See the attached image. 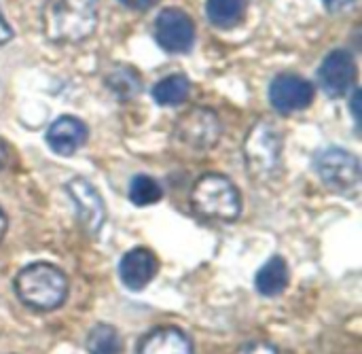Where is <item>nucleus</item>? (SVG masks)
I'll return each mask as SVG.
<instances>
[{"mask_svg": "<svg viewBox=\"0 0 362 354\" xmlns=\"http://www.w3.org/2000/svg\"><path fill=\"white\" fill-rule=\"evenodd\" d=\"M40 21L51 42H81L98 28V0H45Z\"/></svg>", "mask_w": 362, "mask_h": 354, "instance_id": "1", "label": "nucleus"}, {"mask_svg": "<svg viewBox=\"0 0 362 354\" xmlns=\"http://www.w3.org/2000/svg\"><path fill=\"white\" fill-rule=\"evenodd\" d=\"M15 293L23 306L51 312L66 302L68 280L64 272L51 263H32L15 276Z\"/></svg>", "mask_w": 362, "mask_h": 354, "instance_id": "2", "label": "nucleus"}, {"mask_svg": "<svg viewBox=\"0 0 362 354\" xmlns=\"http://www.w3.org/2000/svg\"><path fill=\"white\" fill-rule=\"evenodd\" d=\"M191 206L195 215L206 221L231 223L242 212V198L238 187L227 176L208 172L193 185Z\"/></svg>", "mask_w": 362, "mask_h": 354, "instance_id": "3", "label": "nucleus"}, {"mask_svg": "<svg viewBox=\"0 0 362 354\" xmlns=\"http://www.w3.org/2000/svg\"><path fill=\"white\" fill-rule=\"evenodd\" d=\"M282 130L272 121H257L244 138V161L255 181H269L282 161Z\"/></svg>", "mask_w": 362, "mask_h": 354, "instance_id": "4", "label": "nucleus"}, {"mask_svg": "<svg viewBox=\"0 0 362 354\" xmlns=\"http://www.w3.org/2000/svg\"><path fill=\"white\" fill-rule=\"evenodd\" d=\"M314 170L320 181L335 191L356 189L361 183V161L346 149L331 147L314 157Z\"/></svg>", "mask_w": 362, "mask_h": 354, "instance_id": "5", "label": "nucleus"}, {"mask_svg": "<svg viewBox=\"0 0 362 354\" xmlns=\"http://www.w3.org/2000/svg\"><path fill=\"white\" fill-rule=\"evenodd\" d=\"M174 136L187 149L208 151L221 138V119L210 108H191L178 119Z\"/></svg>", "mask_w": 362, "mask_h": 354, "instance_id": "6", "label": "nucleus"}, {"mask_svg": "<svg viewBox=\"0 0 362 354\" xmlns=\"http://www.w3.org/2000/svg\"><path fill=\"white\" fill-rule=\"evenodd\" d=\"M155 40L168 53H187L195 40V25L180 8H163L153 25Z\"/></svg>", "mask_w": 362, "mask_h": 354, "instance_id": "7", "label": "nucleus"}, {"mask_svg": "<svg viewBox=\"0 0 362 354\" xmlns=\"http://www.w3.org/2000/svg\"><path fill=\"white\" fill-rule=\"evenodd\" d=\"M314 100V85L299 74H278L269 85V102L278 113L291 115L305 110Z\"/></svg>", "mask_w": 362, "mask_h": 354, "instance_id": "8", "label": "nucleus"}, {"mask_svg": "<svg viewBox=\"0 0 362 354\" xmlns=\"http://www.w3.org/2000/svg\"><path fill=\"white\" fill-rule=\"evenodd\" d=\"M66 191H68V195L72 198V202L76 206V212H78V219H81L83 227L89 234H98L102 229V225H104V219H106L104 200L98 193V189L87 178L76 176V178L68 181Z\"/></svg>", "mask_w": 362, "mask_h": 354, "instance_id": "9", "label": "nucleus"}, {"mask_svg": "<svg viewBox=\"0 0 362 354\" xmlns=\"http://www.w3.org/2000/svg\"><path fill=\"white\" fill-rule=\"evenodd\" d=\"M356 76V64L352 59V55L344 49H335L331 51L320 70H318V81L320 87L325 89L327 96L331 98H341L348 93V89L352 87Z\"/></svg>", "mask_w": 362, "mask_h": 354, "instance_id": "10", "label": "nucleus"}, {"mask_svg": "<svg viewBox=\"0 0 362 354\" xmlns=\"http://www.w3.org/2000/svg\"><path fill=\"white\" fill-rule=\"evenodd\" d=\"M87 136H89V130L81 119L72 115H62L49 125L45 138L53 153L62 157H70L87 142Z\"/></svg>", "mask_w": 362, "mask_h": 354, "instance_id": "11", "label": "nucleus"}, {"mask_svg": "<svg viewBox=\"0 0 362 354\" xmlns=\"http://www.w3.org/2000/svg\"><path fill=\"white\" fill-rule=\"evenodd\" d=\"M119 274H121V282L127 289L140 291L155 278L157 259L148 249H132L129 253L123 255L119 263Z\"/></svg>", "mask_w": 362, "mask_h": 354, "instance_id": "12", "label": "nucleus"}, {"mask_svg": "<svg viewBox=\"0 0 362 354\" xmlns=\"http://www.w3.org/2000/svg\"><path fill=\"white\" fill-rule=\"evenodd\" d=\"M138 354H193V344L185 331L176 327H159L140 342Z\"/></svg>", "mask_w": 362, "mask_h": 354, "instance_id": "13", "label": "nucleus"}, {"mask_svg": "<svg viewBox=\"0 0 362 354\" xmlns=\"http://www.w3.org/2000/svg\"><path fill=\"white\" fill-rule=\"evenodd\" d=\"M257 291L265 297H276L280 295L286 285H288V266L280 255H274L259 272L255 278Z\"/></svg>", "mask_w": 362, "mask_h": 354, "instance_id": "14", "label": "nucleus"}, {"mask_svg": "<svg viewBox=\"0 0 362 354\" xmlns=\"http://www.w3.org/2000/svg\"><path fill=\"white\" fill-rule=\"evenodd\" d=\"M244 13H246V0H208L206 2V15L210 23L223 30L238 25L244 19Z\"/></svg>", "mask_w": 362, "mask_h": 354, "instance_id": "15", "label": "nucleus"}, {"mask_svg": "<svg viewBox=\"0 0 362 354\" xmlns=\"http://www.w3.org/2000/svg\"><path fill=\"white\" fill-rule=\"evenodd\" d=\"M189 91H191V83L185 74H170L155 83L153 98L161 106H176L189 98Z\"/></svg>", "mask_w": 362, "mask_h": 354, "instance_id": "16", "label": "nucleus"}, {"mask_svg": "<svg viewBox=\"0 0 362 354\" xmlns=\"http://www.w3.org/2000/svg\"><path fill=\"white\" fill-rule=\"evenodd\" d=\"M106 85H108V89H110L117 98L127 100V98H134V96L140 91L142 79H140V74H138L134 68L117 66V68H112V70L108 72Z\"/></svg>", "mask_w": 362, "mask_h": 354, "instance_id": "17", "label": "nucleus"}, {"mask_svg": "<svg viewBox=\"0 0 362 354\" xmlns=\"http://www.w3.org/2000/svg\"><path fill=\"white\" fill-rule=\"evenodd\" d=\"M89 354H121V338L110 325H95L87 336Z\"/></svg>", "mask_w": 362, "mask_h": 354, "instance_id": "18", "label": "nucleus"}, {"mask_svg": "<svg viewBox=\"0 0 362 354\" xmlns=\"http://www.w3.org/2000/svg\"><path fill=\"white\" fill-rule=\"evenodd\" d=\"M163 191H161V185L153 178V176H146V174H138L132 178L129 183V200L136 204V206H151V204H157L161 200Z\"/></svg>", "mask_w": 362, "mask_h": 354, "instance_id": "19", "label": "nucleus"}, {"mask_svg": "<svg viewBox=\"0 0 362 354\" xmlns=\"http://www.w3.org/2000/svg\"><path fill=\"white\" fill-rule=\"evenodd\" d=\"M235 354H282L274 344L269 342H261V340H252L248 344H244Z\"/></svg>", "mask_w": 362, "mask_h": 354, "instance_id": "20", "label": "nucleus"}, {"mask_svg": "<svg viewBox=\"0 0 362 354\" xmlns=\"http://www.w3.org/2000/svg\"><path fill=\"white\" fill-rule=\"evenodd\" d=\"M123 6L134 8V11H148L151 6H155L159 0H119Z\"/></svg>", "mask_w": 362, "mask_h": 354, "instance_id": "21", "label": "nucleus"}, {"mask_svg": "<svg viewBox=\"0 0 362 354\" xmlns=\"http://www.w3.org/2000/svg\"><path fill=\"white\" fill-rule=\"evenodd\" d=\"M354 2H356V0H325V6H327V11H331V13H341V11H346V8L354 6Z\"/></svg>", "mask_w": 362, "mask_h": 354, "instance_id": "22", "label": "nucleus"}, {"mask_svg": "<svg viewBox=\"0 0 362 354\" xmlns=\"http://www.w3.org/2000/svg\"><path fill=\"white\" fill-rule=\"evenodd\" d=\"M11 38H13V28L8 25V21L4 19V15L0 11V45L8 42Z\"/></svg>", "mask_w": 362, "mask_h": 354, "instance_id": "23", "label": "nucleus"}, {"mask_svg": "<svg viewBox=\"0 0 362 354\" xmlns=\"http://www.w3.org/2000/svg\"><path fill=\"white\" fill-rule=\"evenodd\" d=\"M358 100H361V91L356 89L354 91V98H352V113H354V119L358 121Z\"/></svg>", "mask_w": 362, "mask_h": 354, "instance_id": "24", "label": "nucleus"}, {"mask_svg": "<svg viewBox=\"0 0 362 354\" xmlns=\"http://www.w3.org/2000/svg\"><path fill=\"white\" fill-rule=\"evenodd\" d=\"M4 164H6V144L0 138V170L4 168Z\"/></svg>", "mask_w": 362, "mask_h": 354, "instance_id": "25", "label": "nucleus"}, {"mask_svg": "<svg viewBox=\"0 0 362 354\" xmlns=\"http://www.w3.org/2000/svg\"><path fill=\"white\" fill-rule=\"evenodd\" d=\"M4 232H6V215H4L2 208H0V240H2V236H4Z\"/></svg>", "mask_w": 362, "mask_h": 354, "instance_id": "26", "label": "nucleus"}]
</instances>
